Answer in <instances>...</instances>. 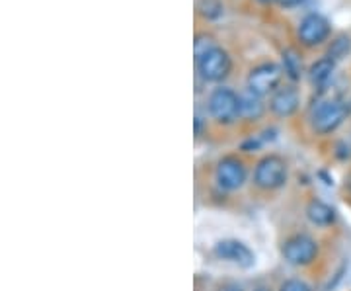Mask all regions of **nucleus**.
Returning <instances> with one entry per match:
<instances>
[{
    "mask_svg": "<svg viewBox=\"0 0 351 291\" xmlns=\"http://www.w3.org/2000/svg\"><path fill=\"white\" fill-rule=\"evenodd\" d=\"M334 71H336V63H334L330 57L318 59V61L311 65V69H308L311 84H313L314 89H324L328 82H330V78L334 76Z\"/></svg>",
    "mask_w": 351,
    "mask_h": 291,
    "instance_id": "ddd939ff",
    "label": "nucleus"
},
{
    "mask_svg": "<svg viewBox=\"0 0 351 291\" xmlns=\"http://www.w3.org/2000/svg\"><path fill=\"white\" fill-rule=\"evenodd\" d=\"M256 291H267V290H263V288H262V290H256Z\"/></svg>",
    "mask_w": 351,
    "mask_h": 291,
    "instance_id": "5701e85b",
    "label": "nucleus"
},
{
    "mask_svg": "<svg viewBox=\"0 0 351 291\" xmlns=\"http://www.w3.org/2000/svg\"><path fill=\"white\" fill-rule=\"evenodd\" d=\"M283 69L291 80H299L302 75V61L299 53L293 49L283 51Z\"/></svg>",
    "mask_w": 351,
    "mask_h": 291,
    "instance_id": "4468645a",
    "label": "nucleus"
},
{
    "mask_svg": "<svg viewBox=\"0 0 351 291\" xmlns=\"http://www.w3.org/2000/svg\"><path fill=\"white\" fill-rule=\"evenodd\" d=\"M320 246L311 235H295L283 244V258L293 266H311L318 258Z\"/></svg>",
    "mask_w": 351,
    "mask_h": 291,
    "instance_id": "20e7f679",
    "label": "nucleus"
},
{
    "mask_svg": "<svg viewBox=\"0 0 351 291\" xmlns=\"http://www.w3.org/2000/svg\"><path fill=\"white\" fill-rule=\"evenodd\" d=\"M240 102V117L246 121H256L260 119L265 112V104H263V96H260L258 92L246 89L239 94Z\"/></svg>",
    "mask_w": 351,
    "mask_h": 291,
    "instance_id": "9b49d317",
    "label": "nucleus"
},
{
    "mask_svg": "<svg viewBox=\"0 0 351 291\" xmlns=\"http://www.w3.org/2000/svg\"><path fill=\"white\" fill-rule=\"evenodd\" d=\"M197 10L203 18H207V20H217V18H221V14H223V2L221 0H199V4H197Z\"/></svg>",
    "mask_w": 351,
    "mask_h": 291,
    "instance_id": "dca6fc26",
    "label": "nucleus"
},
{
    "mask_svg": "<svg viewBox=\"0 0 351 291\" xmlns=\"http://www.w3.org/2000/svg\"><path fill=\"white\" fill-rule=\"evenodd\" d=\"M297 34H299L302 45H306V47L320 45L330 36V22L322 14H308L301 20Z\"/></svg>",
    "mask_w": 351,
    "mask_h": 291,
    "instance_id": "6e6552de",
    "label": "nucleus"
},
{
    "mask_svg": "<svg viewBox=\"0 0 351 291\" xmlns=\"http://www.w3.org/2000/svg\"><path fill=\"white\" fill-rule=\"evenodd\" d=\"M260 4H269V2H274V0H258Z\"/></svg>",
    "mask_w": 351,
    "mask_h": 291,
    "instance_id": "412c9836",
    "label": "nucleus"
},
{
    "mask_svg": "<svg viewBox=\"0 0 351 291\" xmlns=\"http://www.w3.org/2000/svg\"><path fill=\"white\" fill-rule=\"evenodd\" d=\"M221 291H240V290H237V288H230V286H228V288H223Z\"/></svg>",
    "mask_w": 351,
    "mask_h": 291,
    "instance_id": "aec40b11",
    "label": "nucleus"
},
{
    "mask_svg": "<svg viewBox=\"0 0 351 291\" xmlns=\"http://www.w3.org/2000/svg\"><path fill=\"white\" fill-rule=\"evenodd\" d=\"M207 106H209V114L213 115V119H217L223 126H228L240 117L239 94L226 86L215 89L209 96Z\"/></svg>",
    "mask_w": 351,
    "mask_h": 291,
    "instance_id": "7ed1b4c3",
    "label": "nucleus"
},
{
    "mask_svg": "<svg viewBox=\"0 0 351 291\" xmlns=\"http://www.w3.org/2000/svg\"><path fill=\"white\" fill-rule=\"evenodd\" d=\"M350 115V106L341 98H328L320 100L313 108V127L316 133L320 135H330L334 131H338V127L346 121V117Z\"/></svg>",
    "mask_w": 351,
    "mask_h": 291,
    "instance_id": "f257e3e1",
    "label": "nucleus"
},
{
    "mask_svg": "<svg viewBox=\"0 0 351 291\" xmlns=\"http://www.w3.org/2000/svg\"><path fill=\"white\" fill-rule=\"evenodd\" d=\"M299 104H301L299 90L295 89V86H281V89H277L274 92V96L269 100V108L279 117H289V115H293L297 112Z\"/></svg>",
    "mask_w": 351,
    "mask_h": 291,
    "instance_id": "9d476101",
    "label": "nucleus"
},
{
    "mask_svg": "<svg viewBox=\"0 0 351 291\" xmlns=\"http://www.w3.org/2000/svg\"><path fill=\"white\" fill-rule=\"evenodd\" d=\"M217 45H215V41L211 36H207V34H201L195 38V43H193V51H195V63L199 61L201 57H205L207 53L211 49H215Z\"/></svg>",
    "mask_w": 351,
    "mask_h": 291,
    "instance_id": "f3484780",
    "label": "nucleus"
},
{
    "mask_svg": "<svg viewBox=\"0 0 351 291\" xmlns=\"http://www.w3.org/2000/svg\"><path fill=\"white\" fill-rule=\"evenodd\" d=\"M302 0H279V4L281 6H285V8H293V6H299Z\"/></svg>",
    "mask_w": 351,
    "mask_h": 291,
    "instance_id": "6ab92c4d",
    "label": "nucleus"
},
{
    "mask_svg": "<svg viewBox=\"0 0 351 291\" xmlns=\"http://www.w3.org/2000/svg\"><path fill=\"white\" fill-rule=\"evenodd\" d=\"M279 291H313L308 283H304L302 279H287L285 283H281Z\"/></svg>",
    "mask_w": 351,
    "mask_h": 291,
    "instance_id": "a211bd4d",
    "label": "nucleus"
},
{
    "mask_svg": "<svg viewBox=\"0 0 351 291\" xmlns=\"http://www.w3.org/2000/svg\"><path fill=\"white\" fill-rule=\"evenodd\" d=\"M351 53V39L348 36H338V38L332 41L330 49H328V55L334 63H338L341 59H346Z\"/></svg>",
    "mask_w": 351,
    "mask_h": 291,
    "instance_id": "2eb2a0df",
    "label": "nucleus"
},
{
    "mask_svg": "<svg viewBox=\"0 0 351 291\" xmlns=\"http://www.w3.org/2000/svg\"><path fill=\"white\" fill-rule=\"evenodd\" d=\"M254 182H256L258 188L267 191L281 188L287 182V163L277 154L263 156L262 161L256 165Z\"/></svg>",
    "mask_w": 351,
    "mask_h": 291,
    "instance_id": "f03ea898",
    "label": "nucleus"
},
{
    "mask_svg": "<svg viewBox=\"0 0 351 291\" xmlns=\"http://www.w3.org/2000/svg\"><path fill=\"white\" fill-rule=\"evenodd\" d=\"M348 188H350V196H351V178H350V182H348Z\"/></svg>",
    "mask_w": 351,
    "mask_h": 291,
    "instance_id": "4be33fe9",
    "label": "nucleus"
},
{
    "mask_svg": "<svg viewBox=\"0 0 351 291\" xmlns=\"http://www.w3.org/2000/svg\"><path fill=\"white\" fill-rule=\"evenodd\" d=\"M230 57L223 47H215L205 57H201L197 61V71L203 80L207 82H221L225 80L230 73Z\"/></svg>",
    "mask_w": 351,
    "mask_h": 291,
    "instance_id": "39448f33",
    "label": "nucleus"
},
{
    "mask_svg": "<svg viewBox=\"0 0 351 291\" xmlns=\"http://www.w3.org/2000/svg\"><path fill=\"white\" fill-rule=\"evenodd\" d=\"M281 69L276 63H262L258 67H254L248 75V89L258 92L260 96L271 94L279 89L281 82Z\"/></svg>",
    "mask_w": 351,
    "mask_h": 291,
    "instance_id": "0eeeda50",
    "label": "nucleus"
},
{
    "mask_svg": "<svg viewBox=\"0 0 351 291\" xmlns=\"http://www.w3.org/2000/svg\"><path fill=\"white\" fill-rule=\"evenodd\" d=\"M248 176V170L244 163L240 161L239 156H225L223 161H219L217 170H215V178H217V184L223 188V190L234 191L244 186Z\"/></svg>",
    "mask_w": 351,
    "mask_h": 291,
    "instance_id": "423d86ee",
    "label": "nucleus"
},
{
    "mask_svg": "<svg viewBox=\"0 0 351 291\" xmlns=\"http://www.w3.org/2000/svg\"><path fill=\"white\" fill-rule=\"evenodd\" d=\"M306 217L316 227H332L336 223V211L328 203L313 200L306 205Z\"/></svg>",
    "mask_w": 351,
    "mask_h": 291,
    "instance_id": "f8f14e48",
    "label": "nucleus"
},
{
    "mask_svg": "<svg viewBox=\"0 0 351 291\" xmlns=\"http://www.w3.org/2000/svg\"><path fill=\"white\" fill-rule=\"evenodd\" d=\"M215 256L219 260L232 262L240 268H250L254 264V253L244 244V242L234 241V239H226L215 244Z\"/></svg>",
    "mask_w": 351,
    "mask_h": 291,
    "instance_id": "1a4fd4ad",
    "label": "nucleus"
}]
</instances>
